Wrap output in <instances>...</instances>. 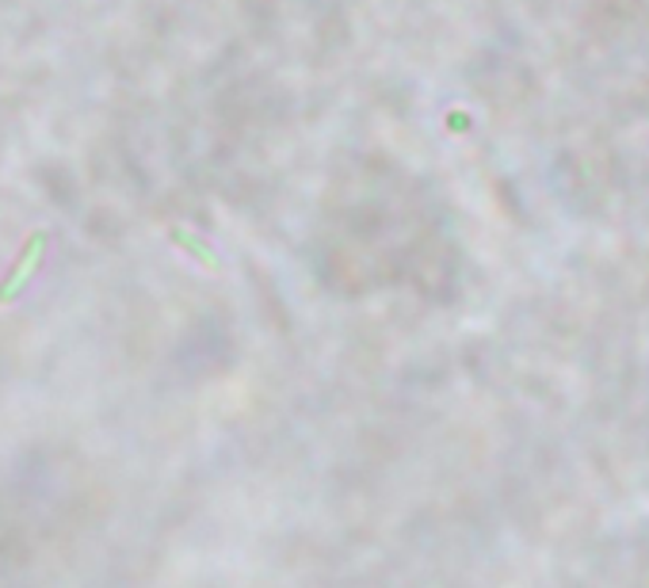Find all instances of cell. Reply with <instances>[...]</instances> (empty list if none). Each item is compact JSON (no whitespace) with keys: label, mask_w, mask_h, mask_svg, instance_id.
Instances as JSON below:
<instances>
[{"label":"cell","mask_w":649,"mask_h":588,"mask_svg":"<svg viewBox=\"0 0 649 588\" xmlns=\"http://www.w3.org/2000/svg\"><path fill=\"white\" fill-rule=\"evenodd\" d=\"M42 245H47V237H42V234H35V237L28 241V248H23V256H20V261H16L12 275H8V280L0 283V302H8V298H12V294H16V287H20V283L28 280V272L35 267V261H39Z\"/></svg>","instance_id":"cell-1"}]
</instances>
